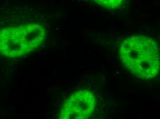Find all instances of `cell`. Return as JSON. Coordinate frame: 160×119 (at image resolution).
<instances>
[{
	"label": "cell",
	"mask_w": 160,
	"mask_h": 119,
	"mask_svg": "<svg viewBox=\"0 0 160 119\" xmlns=\"http://www.w3.org/2000/svg\"><path fill=\"white\" fill-rule=\"evenodd\" d=\"M101 8L107 10H116L124 5L127 0H91Z\"/></svg>",
	"instance_id": "cell-4"
},
{
	"label": "cell",
	"mask_w": 160,
	"mask_h": 119,
	"mask_svg": "<svg viewBox=\"0 0 160 119\" xmlns=\"http://www.w3.org/2000/svg\"><path fill=\"white\" fill-rule=\"evenodd\" d=\"M120 61L136 77L142 80L153 79L160 71V54L157 43L151 37L131 35L122 43Z\"/></svg>",
	"instance_id": "cell-1"
},
{
	"label": "cell",
	"mask_w": 160,
	"mask_h": 119,
	"mask_svg": "<svg viewBox=\"0 0 160 119\" xmlns=\"http://www.w3.org/2000/svg\"><path fill=\"white\" fill-rule=\"evenodd\" d=\"M46 31L39 24L29 23L0 30V54L19 58L35 50L44 41Z\"/></svg>",
	"instance_id": "cell-2"
},
{
	"label": "cell",
	"mask_w": 160,
	"mask_h": 119,
	"mask_svg": "<svg viewBox=\"0 0 160 119\" xmlns=\"http://www.w3.org/2000/svg\"><path fill=\"white\" fill-rule=\"evenodd\" d=\"M96 99L92 92L78 90L70 96L59 112L60 119H86L94 112Z\"/></svg>",
	"instance_id": "cell-3"
}]
</instances>
